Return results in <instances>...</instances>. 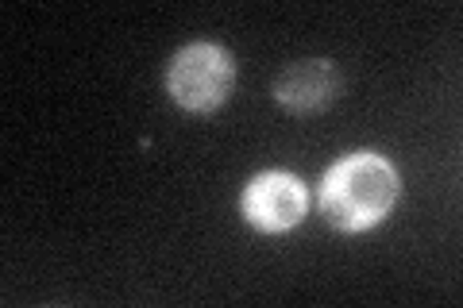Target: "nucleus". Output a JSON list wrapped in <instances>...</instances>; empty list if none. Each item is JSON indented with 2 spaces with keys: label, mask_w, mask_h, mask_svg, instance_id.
<instances>
[{
  "label": "nucleus",
  "mask_w": 463,
  "mask_h": 308,
  "mask_svg": "<svg viewBox=\"0 0 463 308\" xmlns=\"http://www.w3.org/2000/svg\"><path fill=\"white\" fill-rule=\"evenodd\" d=\"M398 201V170L383 154H347L325 173V216L344 231L374 228Z\"/></svg>",
  "instance_id": "nucleus-1"
},
{
  "label": "nucleus",
  "mask_w": 463,
  "mask_h": 308,
  "mask_svg": "<svg viewBox=\"0 0 463 308\" xmlns=\"http://www.w3.org/2000/svg\"><path fill=\"white\" fill-rule=\"evenodd\" d=\"M232 78H236V66H232L224 47H216V42H194V47H185L170 62L166 89L182 108L213 112L228 97Z\"/></svg>",
  "instance_id": "nucleus-2"
},
{
  "label": "nucleus",
  "mask_w": 463,
  "mask_h": 308,
  "mask_svg": "<svg viewBox=\"0 0 463 308\" xmlns=\"http://www.w3.org/2000/svg\"><path fill=\"white\" fill-rule=\"evenodd\" d=\"M306 189L289 173H259L243 193V216L259 231H289L306 216Z\"/></svg>",
  "instance_id": "nucleus-3"
},
{
  "label": "nucleus",
  "mask_w": 463,
  "mask_h": 308,
  "mask_svg": "<svg viewBox=\"0 0 463 308\" xmlns=\"http://www.w3.org/2000/svg\"><path fill=\"white\" fill-rule=\"evenodd\" d=\"M340 93V73L325 58H306V62H294L289 70L279 73L274 81V97L286 112H298V116H309V112H321L328 108Z\"/></svg>",
  "instance_id": "nucleus-4"
}]
</instances>
